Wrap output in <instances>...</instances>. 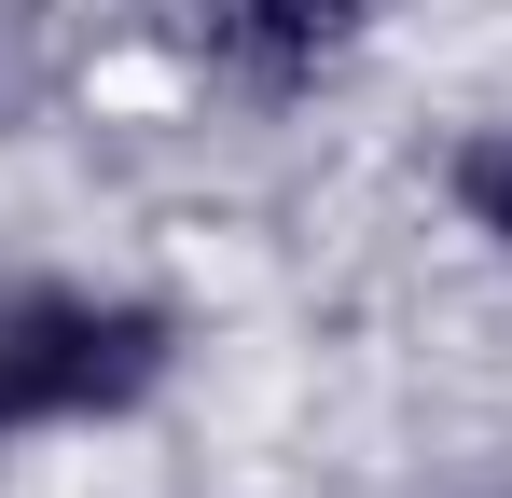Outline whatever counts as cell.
<instances>
[{
    "label": "cell",
    "instance_id": "cell-1",
    "mask_svg": "<svg viewBox=\"0 0 512 498\" xmlns=\"http://www.w3.org/2000/svg\"><path fill=\"white\" fill-rule=\"evenodd\" d=\"M167 374V319L153 305H97V291H28L0 305V402L28 415H125Z\"/></svg>",
    "mask_w": 512,
    "mask_h": 498
},
{
    "label": "cell",
    "instance_id": "cell-2",
    "mask_svg": "<svg viewBox=\"0 0 512 498\" xmlns=\"http://www.w3.org/2000/svg\"><path fill=\"white\" fill-rule=\"evenodd\" d=\"M360 14L374 0H194V28H208V56L236 83H263V97H291V83H319L360 42Z\"/></svg>",
    "mask_w": 512,
    "mask_h": 498
},
{
    "label": "cell",
    "instance_id": "cell-3",
    "mask_svg": "<svg viewBox=\"0 0 512 498\" xmlns=\"http://www.w3.org/2000/svg\"><path fill=\"white\" fill-rule=\"evenodd\" d=\"M457 208H471V222H485V236L512 249V125H499V139H471V153H457Z\"/></svg>",
    "mask_w": 512,
    "mask_h": 498
},
{
    "label": "cell",
    "instance_id": "cell-4",
    "mask_svg": "<svg viewBox=\"0 0 512 498\" xmlns=\"http://www.w3.org/2000/svg\"><path fill=\"white\" fill-rule=\"evenodd\" d=\"M0 429H14V402H0Z\"/></svg>",
    "mask_w": 512,
    "mask_h": 498
}]
</instances>
